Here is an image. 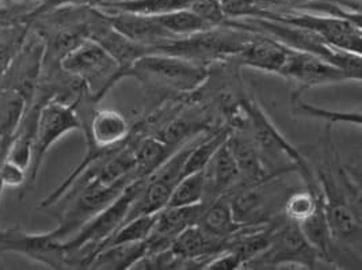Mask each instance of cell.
<instances>
[{
  "label": "cell",
  "instance_id": "cell-1",
  "mask_svg": "<svg viewBox=\"0 0 362 270\" xmlns=\"http://www.w3.org/2000/svg\"><path fill=\"white\" fill-rule=\"evenodd\" d=\"M209 67L180 56L149 52L127 71L125 78H134L151 93L189 94L206 83Z\"/></svg>",
  "mask_w": 362,
  "mask_h": 270
},
{
  "label": "cell",
  "instance_id": "cell-2",
  "mask_svg": "<svg viewBox=\"0 0 362 270\" xmlns=\"http://www.w3.org/2000/svg\"><path fill=\"white\" fill-rule=\"evenodd\" d=\"M251 37V32L223 25L193 35L173 38L152 52L180 56L201 66L211 67L216 63H226L238 54L246 47Z\"/></svg>",
  "mask_w": 362,
  "mask_h": 270
},
{
  "label": "cell",
  "instance_id": "cell-3",
  "mask_svg": "<svg viewBox=\"0 0 362 270\" xmlns=\"http://www.w3.org/2000/svg\"><path fill=\"white\" fill-rule=\"evenodd\" d=\"M75 131L83 132L82 119L76 110L75 103L57 98L45 100L41 103L34 129L32 163L28 171L26 184L19 194L21 199H23L25 194L35 185L44 159L53 144H56L66 134Z\"/></svg>",
  "mask_w": 362,
  "mask_h": 270
},
{
  "label": "cell",
  "instance_id": "cell-4",
  "mask_svg": "<svg viewBox=\"0 0 362 270\" xmlns=\"http://www.w3.org/2000/svg\"><path fill=\"white\" fill-rule=\"evenodd\" d=\"M60 66L66 74L82 82L95 103L124 79V71L115 57L90 38H84L69 52Z\"/></svg>",
  "mask_w": 362,
  "mask_h": 270
},
{
  "label": "cell",
  "instance_id": "cell-5",
  "mask_svg": "<svg viewBox=\"0 0 362 270\" xmlns=\"http://www.w3.org/2000/svg\"><path fill=\"white\" fill-rule=\"evenodd\" d=\"M319 261V254L304 237L298 224L281 215L273 221L267 247L262 253L247 261L243 268L269 269L298 266L313 269Z\"/></svg>",
  "mask_w": 362,
  "mask_h": 270
},
{
  "label": "cell",
  "instance_id": "cell-6",
  "mask_svg": "<svg viewBox=\"0 0 362 270\" xmlns=\"http://www.w3.org/2000/svg\"><path fill=\"white\" fill-rule=\"evenodd\" d=\"M258 18H269L304 30H310L335 49L361 54V25L345 18L331 17L305 10L262 13Z\"/></svg>",
  "mask_w": 362,
  "mask_h": 270
},
{
  "label": "cell",
  "instance_id": "cell-7",
  "mask_svg": "<svg viewBox=\"0 0 362 270\" xmlns=\"http://www.w3.org/2000/svg\"><path fill=\"white\" fill-rule=\"evenodd\" d=\"M45 41L41 34L29 29L22 48L16 59L0 76V90H11L30 106L35 98L42 76Z\"/></svg>",
  "mask_w": 362,
  "mask_h": 270
},
{
  "label": "cell",
  "instance_id": "cell-8",
  "mask_svg": "<svg viewBox=\"0 0 362 270\" xmlns=\"http://www.w3.org/2000/svg\"><path fill=\"white\" fill-rule=\"evenodd\" d=\"M11 252L25 255L50 269H69L64 240L50 233L30 234L19 225L0 228V253Z\"/></svg>",
  "mask_w": 362,
  "mask_h": 270
},
{
  "label": "cell",
  "instance_id": "cell-9",
  "mask_svg": "<svg viewBox=\"0 0 362 270\" xmlns=\"http://www.w3.org/2000/svg\"><path fill=\"white\" fill-rule=\"evenodd\" d=\"M288 82L296 86V93H304L308 88L320 86L338 85L350 81L360 82L345 69L331 64L319 56L288 48L285 64L280 75Z\"/></svg>",
  "mask_w": 362,
  "mask_h": 270
},
{
  "label": "cell",
  "instance_id": "cell-10",
  "mask_svg": "<svg viewBox=\"0 0 362 270\" xmlns=\"http://www.w3.org/2000/svg\"><path fill=\"white\" fill-rule=\"evenodd\" d=\"M117 32L133 42L146 47L152 52L167 41L177 38L168 33L155 17L139 16L121 11H103Z\"/></svg>",
  "mask_w": 362,
  "mask_h": 270
},
{
  "label": "cell",
  "instance_id": "cell-11",
  "mask_svg": "<svg viewBox=\"0 0 362 270\" xmlns=\"http://www.w3.org/2000/svg\"><path fill=\"white\" fill-rule=\"evenodd\" d=\"M228 141V140H227ZM224 143L202 170L204 172V201L209 204L230 193L240 184V174L228 143Z\"/></svg>",
  "mask_w": 362,
  "mask_h": 270
},
{
  "label": "cell",
  "instance_id": "cell-12",
  "mask_svg": "<svg viewBox=\"0 0 362 270\" xmlns=\"http://www.w3.org/2000/svg\"><path fill=\"white\" fill-rule=\"evenodd\" d=\"M323 197V196H322ZM323 206L334 243L350 247L361 246V213L356 206L341 197H323Z\"/></svg>",
  "mask_w": 362,
  "mask_h": 270
},
{
  "label": "cell",
  "instance_id": "cell-13",
  "mask_svg": "<svg viewBox=\"0 0 362 270\" xmlns=\"http://www.w3.org/2000/svg\"><path fill=\"white\" fill-rule=\"evenodd\" d=\"M286 54L288 48L280 42L262 34L252 33L246 47L230 59V61L238 68L250 67L280 75Z\"/></svg>",
  "mask_w": 362,
  "mask_h": 270
},
{
  "label": "cell",
  "instance_id": "cell-14",
  "mask_svg": "<svg viewBox=\"0 0 362 270\" xmlns=\"http://www.w3.org/2000/svg\"><path fill=\"white\" fill-rule=\"evenodd\" d=\"M227 143L240 174L239 185H255L274 178L264 168L262 158L247 131L235 129L233 132L230 129Z\"/></svg>",
  "mask_w": 362,
  "mask_h": 270
},
{
  "label": "cell",
  "instance_id": "cell-15",
  "mask_svg": "<svg viewBox=\"0 0 362 270\" xmlns=\"http://www.w3.org/2000/svg\"><path fill=\"white\" fill-rule=\"evenodd\" d=\"M197 224L206 235L227 243L228 249L232 237L245 227L233 218L228 194L218 197L212 203L204 204Z\"/></svg>",
  "mask_w": 362,
  "mask_h": 270
},
{
  "label": "cell",
  "instance_id": "cell-16",
  "mask_svg": "<svg viewBox=\"0 0 362 270\" xmlns=\"http://www.w3.org/2000/svg\"><path fill=\"white\" fill-rule=\"evenodd\" d=\"M147 254V242L121 243L102 249L93 258L88 269L127 270Z\"/></svg>",
  "mask_w": 362,
  "mask_h": 270
},
{
  "label": "cell",
  "instance_id": "cell-17",
  "mask_svg": "<svg viewBox=\"0 0 362 270\" xmlns=\"http://www.w3.org/2000/svg\"><path fill=\"white\" fill-rule=\"evenodd\" d=\"M192 0H117L100 4V11H121L147 17H158L175 10L186 8Z\"/></svg>",
  "mask_w": 362,
  "mask_h": 270
},
{
  "label": "cell",
  "instance_id": "cell-18",
  "mask_svg": "<svg viewBox=\"0 0 362 270\" xmlns=\"http://www.w3.org/2000/svg\"><path fill=\"white\" fill-rule=\"evenodd\" d=\"M298 227L304 237L308 240V243L316 250V253L319 254L320 259H326L327 262H331V250L334 240L329 233L323 200L308 219L298 223Z\"/></svg>",
  "mask_w": 362,
  "mask_h": 270
},
{
  "label": "cell",
  "instance_id": "cell-19",
  "mask_svg": "<svg viewBox=\"0 0 362 270\" xmlns=\"http://www.w3.org/2000/svg\"><path fill=\"white\" fill-rule=\"evenodd\" d=\"M291 107L292 113L298 117L307 119H322L327 125L331 124H347V125H361V113L360 112H338L329 110L325 107H317L310 102L304 101L303 94L293 91L291 98Z\"/></svg>",
  "mask_w": 362,
  "mask_h": 270
},
{
  "label": "cell",
  "instance_id": "cell-20",
  "mask_svg": "<svg viewBox=\"0 0 362 270\" xmlns=\"http://www.w3.org/2000/svg\"><path fill=\"white\" fill-rule=\"evenodd\" d=\"M158 218V212L140 215L133 219L127 220L122 223V225L115 231L112 237H109L99 252L105 247L121 245V243H136V242H144L148 239L155 228V223ZM97 255V254H95Z\"/></svg>",
  "mask_w": 362,
  "mask_h": 270
},
{
  "label": "cell",
  "instance_id": "cell-21",
  "mask_svg": "<svg viewBox=\"0 0 362 270\" xmlns=\"http://www.w3.org/2000/svg\"><path fill=\"white\" fill-rule=\"evenodd\" d=\"M322 192L311 190L308 187L292 192L286 196L282 204V216L295 223H301L303 220L308 219L317 206L322 203Z\"/></svg>",
  "mask_w": 362,
  "mask_h": 270
},
{
  "label": "cell",
  "instance_id": "cell-22",
  "mask_svg": "<svg viewBox=\"0 0 362 270\" xmlns=\"http://www.w3.org/2000/svg\"><path fill=\"white\" fill-rule=\"evenodd\" d=\"M155 18L165 28V30L174 37H187V35H193V34L214 29L209 25H206L201 18L196 16L189 7L175 10V11L162 14V16Z\"/></svg>",
  "mask_w": 362,
  "mask_h": 270
},
{
  "label": "cell",
  "instance_id": "cell-23",
  "mask_svg": "<svg viewBox=\"0 0 362 270\" xmlns=\"http://www.w3.org/2000/svg\"><path fill=\"white\" fill-rule=\"evenodd\" d=\"M204 192H205V186H204L202 170L190 172L187 175H183L178 181L165 206L180 208V206L197 205L204 201Z\"/></svg>",
  "mask_w": 362,
  "mask_h": 270
},
{
  "label": "cell",
  "instance_id": "cell-24",
  "mask_svg": "<svg viewBox=\"0 0 362 270\" xmlns=\"http://www.w3.org/2000/svg\"><path fill=\"white\" fill-rule=\"evenodd\" d=\"M29 23L21 22L0 33V76L7 71L29 33Z\"/></svg>",
  "mask_w": 362,
  "mask_h": 270
},
{
  "label": "cell",
  "instance_id": "cell-25",
  "mask_svg": "<svg viewBox=\"0 0 362 270\" xmlns=\"http://www.w3.org/2000/svg\"><path fill=\"white\" fill-rule=\"evenodd\" d=\"M189 8L211 28L223 26L228 19L220 0H192Z\"/></svg>",
  "mask_w": 362,
  "mask_h": 270
},
{
  "label": "cell",
  "instance_id": "cell-26",
  "mask_svg": "<svg viewBox=\"0 0 362 270\" xmlns=\"http://www.w3.org/2000/svg\"><path fill=\"white\" fill-rule=\"evenodd\" d=\"M245 258L235 249H226L208 259L202 269L205 270H236L242 269Z\"/></svg>",
  "mask_w": 362,
  "mask_h": 270
},
{
  "label": "cell",
  "instance_id": "cell-27",
  "mask_svg": "<svg viewBox=\"0 0 362 270\" xmlns=\"http://www.w3.org/2000/svg\"><path fill=\"white\" fill-rule=\"evenodd\" d=\"M28 178V171L22 169L16 163H13L8 159H4L1 166H0V182L3 187L10 186V187H17V189H23L26 184Z\"/></svg>",
  "mask_w": 362,
  "mask_h": 270
},
{
  "label": "cell",
  "instance_id": "cell-28",
  "mask_svg": "<svg viewBox=\"0 0 362 270\" xmlns=\"http://www.w3.org/2000/svg\"><path fill=\"white\" fill-rule=\"evenodd\" d=\"M311 0H252L255 7L259 10V17L262 13H282L288 10H298Z\"/></svg>",
  "mask_w": 362,
  "mask_h": 270
},
{
  "label": "cell",
  "instance_id": "cell-29",
  "mask_svg": "<svg viewBox=\"0 0 362 270\" xmlns=\"http://www.w3.org/2000/svg\"><path fill=\"white\" fill-rule=\"evenodd\" d=\"M94 0H37L32 11L26 17V23H29L33 18L38 17L50 10L64 7V6H93Z\"/></svg>",
  "mask_w": 362,
  "mask_h": 270
}]
</instances>
